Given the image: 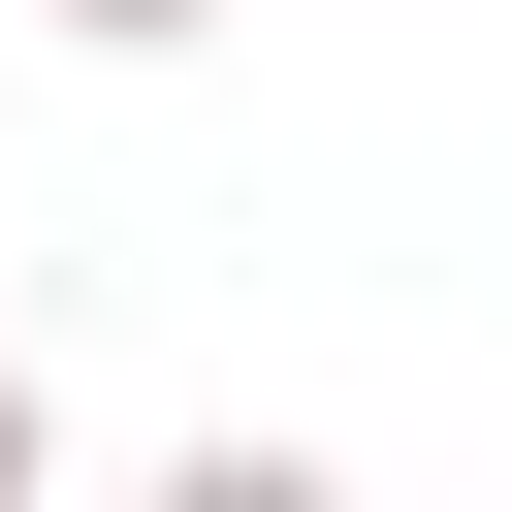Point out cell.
<instances>
[{
    "instance_id": "cell-1",
    "label": "cell",
    "mask_w": 512,
    "mask_h": 512,
    "mask_svg": "<svg viewBox=\"0 0 512 512\" xmlns=\"http://www.w3.org/2000/svg\"><path fill=\"white\" fill-rule=\"evenodd\" d=\"M32 480H64V384H32V352H0V512H32Z\"/></svg>"
},
{
    "instance_id": "cell-2",
    "label": "cell",
    "mask_w": 512,
    "mask_h": 512,
    "mask_svg": "<svg viewBox=\"0 0 512 512\" xmlns=\"http://www.w3.org/2000/svg\"><path fill=\"white\" fill-rule=\"evenodd\" d=\"M64 32H224V0H64Z\"/></svg>"
}]
</instances>
